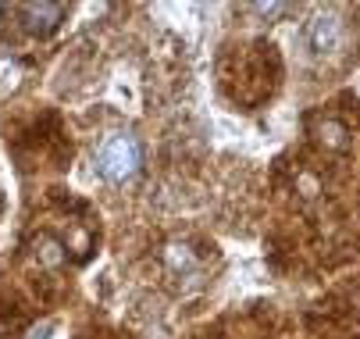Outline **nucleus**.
<instances>
[{
    "label": "nucleus",
    "instance_id": "nucleus-1",
    "mask_svg": "<svg viewBox=\"0 0 360 339\" xmlns=\"http://www.w3.org/2000/svg\"><path fill=\"white\" fill-rule=\"evenodd\" d=\"M93 165H96V175L100 179H108V182H129L143 168V147H139L136 136L115 132V136H108L104 143H100Z\"/></svg>",
    "mask_w": 360,
    "mask_h": 339
},
{
    "label": "nucleus",
    "instance_id": "nucleus-7",
    "mask_svg": "<svg viewBox=\"0 0 360 339\" xmlns=\"http://www.w3.org/2000/svg\"><path fill=\"white\" fill-rule=\"evenodd\" d=\"M46 335H50V325H43V328H36V332H32V339H46Z\"/></svg>",
    "mask_w": 360,
    "mask_h": 339
},
{
    "label": "nucleus",
    "instance_id": "nucleus-3",
    "mask_svg": "<svg viewBox=\"0 0 360 339\" xmlns=\"http://www.w3.org/2000/svg\"><path fill=\"white\" fill-rule=\"evenodd\" d=\"M18 15H22L25 32H32V36H50V32H54V29L65 22L68 8H65V4H50V0H43V4H22Z\"/></svg>",
    "mask_w": 360,
    "mask_h": 339
},
{
    "label": "nucleus",
    "instance_id": "nucleus-4",
    "mask_svg": "<svg viewBox=\"0 0 360 339\" xmlns=\"http://www.w3.org/2000/svg\"><path fill=\"white\" fill-rule=\"evenodd\" d=\"M311 136H314L318 147L328 151V154H346L353 147V136H349V129L339 118H318L311 125Z\"/></svg>",
    "mask_w": 360,
    "mask_h": 339
},
{
    "label": "nucleus",
    "instance_id": "nucleus-6",
    "mask_svg": "<svg viewBox=\"0 0 360 339\" xmlns=\"http://www.w3.org/2000/svg\"><path fill=\"white\" fill-rule=\"evenodd\" d=\"M32 257H36V264L39 268H65V261H68V247L61 243L58 236H50V232H39L36 239H32Z\"/></svg>",
    "mask_w": 360,
    "mask_h": 339
},
{
    "label": "nucleus",
    "instance_id": "nucleus-2",
    "mask_svg": "<svg viewBox=\"0 0 360 339\" xmlns=\"http://www.w3.org/2000/svg\"><path fill=\"white\" fill-rule=\"evenodd\" d=\"M303 46L314 61H335L346 51V22L339 11H318L303 25Z\"/></svg>",
    "mask_w": 360,
    "mask_h": 339
},
{
    "label": "nucleus",
    "instance_id": "nucleus-5",
    "mask_svg": "<svg viewBox=\"0 0 360 339\" xmlns=\"http://www.w3.org/2000/svg\"><path fill=\"white\" fill-rule=\"evenodd\" d=\"M161 261L175 279H196L200 275V261H196V250H189V243H168Z\"/></svg>",
    "mask_w": 360,
    "mask_h": 339
}]
</instances>
